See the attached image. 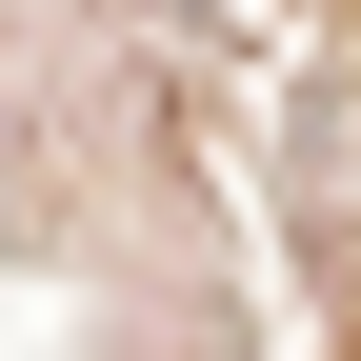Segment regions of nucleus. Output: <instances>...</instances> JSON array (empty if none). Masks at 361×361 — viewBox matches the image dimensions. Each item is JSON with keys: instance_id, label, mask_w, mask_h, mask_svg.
Listing matches in <instances>:
<instances>
[]
</instances>
